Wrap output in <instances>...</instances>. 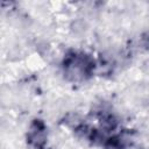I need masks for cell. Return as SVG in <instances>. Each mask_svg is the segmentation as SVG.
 <instances>
[{
  "label": "cell",
  "mask_w": 149,
  "mask_h": 149,
  "mask_svg": "<svg viewBox=\"0 0 149 149\" xmlns=\"http://www.w3.org/2000/svg\"><path fill=\"white\" fill-rule=\"evenodd\" d=\"M97 69L95 61L83 51H71L63 61L64 74L68 79L80 81L90 78Z\"/></svg>",
  "instance_id": "1"
},
{
  "label": "cell",
  "mask_w": 149,
  "mask_h": 149,
  "mask_svg": "<svg viewBox=\"0 0 149 149\" xmlns=\"http://www.w3.org/2000/svg\"><path fill=\"white\" fill-rule=\"evenodd\" d=\"M45 140H47V134L43 122L42 121L33 122L28 132V142L35 149H43V147L45 146Z\"/></svg>",
  "instance_id": "2"
}]
</instances>
